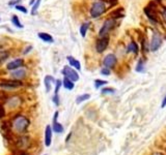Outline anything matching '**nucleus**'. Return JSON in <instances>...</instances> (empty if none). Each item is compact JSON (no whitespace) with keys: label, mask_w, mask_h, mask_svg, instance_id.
I'll list each match as a JSON object with an SVG mask.
<instances>
[{"label":"nucleus","mask_w":166,"mask_h":155,"mask_svg":"<svg viewBox=\"0 0 166 155\" xmlns=\"http://www.w3.org/2000/svg\"><path fill=\"white\" fill-rule=\"evenodd\" d=\"M9 126L13 129V131L15 133L19 135H25L26 131H27L28 127L30 125V121L24 115H16L15 117H13L9 122Z\"/></svg>","instance_id":"f257e3e1"},{"label":"nucleus","mask_w":166,"mask_h":155,"mask_svg":"<svg viewBox=\"0 0 166 155\" xmlns=\"http://www.w3.org/2000/svg\"><path fill=\"white\" fill-rule=\"evenodd\" d=\"M24 86V83L22 81L14 80V79H2L0 80V89L2 91H14L18 90Z\"/></svg>","instance_id":"f03ea898"},{"label":"nucleus","mask_w":166,"mask_h":155,"mask_svg":"<svg viewBox=\"0 0 166 155\" xmlns=\"http://www.w3.org/2000/svg\"><path fill=\"white\" fill-rule=\"evenodd\" d=\"M107 9V5L104 0H97L91 4L90 9H89V14L93 19L100 18Z\"/></svg>","instance_id":"7ed1b4c3"},{"label":"nucleus","mask_w":166,"mask_h":155,"mask_svg":"<svg viewBox=\"0 0 166 155\" xmlns=\"http://www.w3.org/2000/svg\"><path fill=\"white\" fill-rule=\"evenodd\" d=\"M23 99L21 96L19 95H11V96H6L4 99V103H2L4 109H9V110H16L22 105Z\"/></svg>","instance_id":"20e7f679"},{"label":"nucleus","mask_w":166,"mask_h":155,"mask_svg":"<svg viewBox=\"0 0 166 155\" xmlns=\"http://www.w3.org/2000/svg\"><path fill=\"white\" fill-rule=\"evenodd\" d=\"M115 27V20L111 18H108L107 20L105 21L104 24L101 27L100 31H99V37H104V36H108L109 32L111 31L113 28Z\"/></svg>","instance_id":"39448f33"},{"label":"nucleus","mask_w":166,"mask_h":155,"mask_svg":"<svg viewBox=\"0 0 166 155\" xmlns=\"http://www.w3.org/2000/svg\"><path fill=\"white\" fill-rule=\"evenodd\" d=\"M61 73L64 77L68 78V79H70V80H72L73 82H77V81H79V73H78L77 71H76L75 68H73L72 66L66 65L64 68H62Z\"/></svg>","instance_id":"423d86ee"},{"label":"nucleus","mask_w":166,"mask_h":155,"mask_svg":"<svg viewBox=\"0 0 166 155\" xmlns=\"http://www.w3.org/2000/svg\"><path fill=\"white\" fill-rule=\"evenodd\" d=\"M162 43H163V39H162L161 35H160L158 32H155V33L153 34V37L150 41V50L152 51V52L157 51L158 49L161 47Z\"/></svg>","instance_id":"0eeeda50"},{"label":"nucleus","mask_w":166,"mask_h":155,"mask_svg":"<svg viewBox=\"0 0 166 155\" xmlns=\"http://www.w3.org/2000/svg\"><path fill=\"white\" fill-rule=\"evenodd\" d=\"M109 46V36L99 37L96 41V50L98 53H103Z\"/></svg>","instance_id":"6e6552de"},{"label":"nucleus","mask_w":166,"mask_h":155,"mask_svg":"<svg viewBox=\"0 0 166 155\" xmlns=\"http://www.w3.org/2000/svg\"><path fill=\"white\" fill-rule=\"evenodd\" d=\"M116 63H117V58L112 53L107 54L104 57V59H103V65H104V67H107L109 69L113 68L114 66L116 65Z\"/></svg>","instance_id":"1a4fd4ad"},{"label":"nucleus","mask_w":166,"mask_h":155,"mask_svg":"<svg viewBox=\"0 0 166 155\" xmlns=\"http://www.w3.org/2000/svg\"><path fill=\"white\" fill-rule=\"evenodd\" d=\"M26 77H27V71L23 68V67L15 69V71H11V73H9V78L11 79H14V80H18V81L24 80Z\"/></svg>","instance_id":"9d476101"},{"label":"nucleus","mask_w":166,"mask_h":155,"mask_svg":"<svg viewBox=\"0 0 166 155\" xmlns=\"http://www.w3.org/2000/svg\"><path fill=\"white\" fill-rule=\"evenodd\" d=\"M144 14L148 18V20L153 23H158V14L156 12L155 7H150V4L146 6L144 8Z\"/></svg>","instance_id":"9b49d317"},{"label":"nucleus","mask_w":166,"mask_h":155,"mask_svg":"<svg viewBox=\"0 0 166 155\" xmlns=\"http://www.w3.org/2000/svg\"><path fill=\"white\" fill-rule=\"evenodd\" d=\"M52 139H53V130L51 125H47L44 133V144L46 147H50L52 145Z\"/></svg>","instance_id":"f8f14e48"},{"label":"nucleus","mask_w":166,"mask_h":155,"mask_svg":"<svg viewBox=\"0 0 166 155\" xmlns=\"http://www.w3.org/2000/svg\"><path fill=\"white\" fill-rule=\"evenodd\" d=\"M23 66H24V59H22V58H17V59L13 60V61L7 63L6 69L11 71H15V69L21 68Z\"/></svg>","instance_id":"ddd939ff"},{"label":"nucleus","mask_w":166,"mask_h":155,"mask_svg":"<svg viewBox=\"0 0 166 155\" xmlns=\"http://www.w3.org/2000/svg\"><path fill=\"white\" fill-rule=\"evenodd\" d=\"M55 81L56 80H54V78L51 77V75H46L45 79H44V85H45L46 91L50 92L51 88H52V85L55 84Z\"/></svg>","instance_id":"4468645a"},{"label":"nucleus","mask_w":166,"mask_h":155,"mask_svg":"<svg viewBox=\"0 0 166 155\" xmlns=\"http://www.w3.org/2000/svg\"><path fill=\"white\" fill-rule=\"evenodd\" d=\"M66 59H68L70 66H72L73 68H75L76 71H80V69H81V63H80L79 60H77L76 58H74L73 56H68Z\"/></svg>","instance_id":"2eb2a0df"},{"label":"nucleus","mask_w":166,"mask_h":155,"mask_svg":"<svg viewBox=\"0 0 166 155\" xmlns=\"http://www.w3.org/2000/svg\"><path fill=\"white\" fill-rule=\"evenodd\" d=\"M127 53H132V54L137 55L139 53V46L136 41L132 40L130 41V43L127 47Z\"/></svg>","instance_id":"dca6fc26"},{"label":"nucleus","mask_w":166,"mask_h":155,"mask_svg":"<svg viewBox=\"0 0 166 155\" xmlns=\"http://www.w3.org/2000/svg\"><path fill=\"white\" fill-rule=\"evenodd\" d=\"M52 130L53 132H55V133H57V135H59V133H62V132L64 131V126H62L61 123H59L58 121H52Z\"/></svg>","instance_id":"f3484780"},{"label":"nucleus","mask_w":166,"mask_h":155,"mask_svg":"<svg viewBox=\"0 0 166 155\" xmlns=\"http://www.w3.org/2000/svg\"><path fill=\"white\" fill-rule=\"evenodd\" d=\"M62 86H64V89L70 91V90H73L74 88H75V82H73L72 80H70V79L64 77V80H62Z\"/></svg>","instance_id":"a211bd4d"},{"label":"nucleus","mask_w":166,"mask_h":155,"mask_svg":"<svg viewBox=\"0 0 166 155\" xmlns=\"http://www.w3.org/2000/svg\"><path fill=\"white\" fill-rule=\"evenodd\" d=\"M37 35H39L40 38H41L43 41H45V43H53V41H54V39H53V37H52V35H50L49 33H46V32H40V33H39Z\"/></svg>","instance_id":"6ab92c4d"},{"label":"nucleus","mask_w":166,"mask_h":155,"mask_svg":"<svg viewBox=\"0 0 166 155\" xmlns=\"http://www.w3.org/2000/svg\"><path fill=\"white\" fill-rule=\"evenodd\" d=\"M89 25H90L89 22H85V23H83L81 26H80V34H81L82 37L86 36V33L89 29Z\"/></svg>","instance_id":"aec40b11"},{"label":"nucleus","mask_w":166,"mask_h":155,"mask_svg":"<svg viewBox=\"0 0 166 155\" xmlns=\"http://www.w3.org/2000/svg\"><path fill=\"white\" fill-rule=\"evenodd\" d=\"M9 56H11V52L9 51L6 50L0 51V64H2L4 61H6Z\"/></svg>","instance_id":"412c9836"},{"label":"nucleus","mask_w":166,"mask_h":155,"mask_svg":"<svg viewBox=\"0 0 166 155\" xmlns=\"http://www.w3.org/2000/svg\"><path fill=\"white\" fill-rule=\"evenodd\" d=\"M90 98V94L88 93H84V94H81V95H79L77 98H76V103H84V101H86L87 99H89Z\"/></svg>","instance_id":"4be33fe9"},{"label":"nucleus","mask_w":166,"mask_h":155,"mask_svg":"<svg viewBox=\"0 0 166 155\" xmlns=\"http://www.w3.org/2000/svg\"><path fill=\"white\" fill-rule=\"evenodd\" d=\"M11 23L14 24V25L16 26V27H18V28H23V25L21 24L20 20H19V17L16 16V15H14V16L11 17Z\"/></svg>","instance_id":"5701e85b"},{"label":"nucleus","mask_w":166,"mask_h":155,"mask_svg":"<svg viewBox=\"0 0 166 155\" xmlns=\"http://www.w3.org/2000/svg\"><path fill=\"white\" fill-rule=\"evenodd\" d=\"M144 71V60L143 59H139L138 63L136 65V71L137 73H142Z\"/></svg>","instance_id":"b1692460"},{"label":"nucleus","mask_w":166,"mask_h":155,"mask_svg":"<svg viewBox=\"0 0 166 155\" xmlns=\"http://www.w3.org/2000/svg\"><path fill=\"white\" fill-rule=\"evenodd\" d=\"M107 81L105 80H100V79H97L96 81H95V87H96L97 89H99V88H101V87L105 86V85H107Z\"/></svg>","instance_id":"393cba45"},{"label":"nucleus","mask_w":166,"mask_h":155,"mask_svg":"<svg viewBox=\"0 0 166 155\" xmlns=\"http://www.w3.org/2000/svg\"><path fill=\"white\" fill-rule=\"evenodd\" d=\"M114 92H115V90H114L113 88H103V89L101 90V93H102L103 95H108V94H114Z\"/></svg>","instance_id":"a878e982"},{"label":"nucleus","mask_w":166,"mask_h":155,"mask_svg":"<svg viewBox=\"0 0 166 155\" xmlns=\"http://www.w3.org/2000/svg\"><path fill=\"white\" fill-rule=\"evenodd\" d=\"M62 86V81L61 80H56L55 81V90L54 94H58L59 90H60V87Z\"/></svg>","instance_id":"bb28decb"},{"label":"nucleus","mask_w":166,"mask_h":155,"mask_svg":"<svg viewBox=\"0 0 166 155\" xmlns=\"http://www.w3.org/2000/svg\"><path fill=\"white\" fill-rule=\"evenodd\" d=\"M15 7H16L17 10H19V12L23 13V14H27V13H28L27 8H26L25 6H23V5H21V4H16V5H15Z\"/></svg>","instance_id":"cd10ccee"},{"label":"nucleus","mask_w":166,"mask_h":155,"mask_svg":"<svg viewBox=\"0 0 166 155\" xmlns=\"http://www.w3.org/2000/svg\"><path fill=\"white\" fill-rule=\"evenodd\" d=\"M41 1H42V0H37V1H35V3L33 4V6H32V10H31L32 15H35L37 8H39V6H40V4H41Z\"/></svg>","instance_id":"c85d7f7f"},{"label":"nucleus","mask_w":166,"mask_h":155,"mask_svg":"<svg viewBox=\"0 0 166 155\" xmlns=\"http://www.w3.org/2000/svg\"><path fill=\"white\" fill-rule=\"evenodd\" d=\"M52 101L54 103L55 105H57V107H58V105H60V97H59L58 94H54V95H53Z\"/></svg>","instance_id":"c756f323"},{"label":"nucleus","mask_w":166,"mask_h":155,"mask_svg":"<svg viewBox=\"0 0 166 155\" xmlns=\"http://www.w3.org/2000/svg\"><path fill=\"white\" fill-rule=\"evenodd\" d=\"M110 73H111V71H110L109 68H107V67H103L102 69H101V75H110Z\"/></svg>","instance_id":"7c9ffc66"},{"label":"nucleus","mask_w":166,"mask_h":155,"mask_svg":"<svg viewBox=\"0 0 166 155\" xmlns=\"http://www.w3.org/2000/svg\"><path fill=\"white\" fill-rule=\"evenodd\" d=\"M58 115H59V112L58 111H56V112L54 113V116H53V121H57V119H58Z\"/></svg>","instance_id":"2f4dec72"},{"label":"nucleus","mask_w":166,"mask_h":155,"mask_svg":"<svg viewBox=\"0 0 166 155\" xmlns=\"http://www.w3.org/2000/svg\"><path fill=\"white\" fill-rule=\"evenodd\" d=\"M31 49H32V47H31V46H28L27 48L25 49V51H24V54H27V53H29Z\"/></svg>","instance_id":"473e14b6"},{"label":"nucleus","mask_w":166,"mask_h":155,"mask_svg":"<svg viewBox=\"0 0 166 155\" xmlns=\"http://www.w3.org/2000/svg\"><path fill=\"white\" fill-rule=\"evenodd\" d=\"M166 107V95H165V97L163 98V101H162V103H161V108H165Z\"/></svg>","instance_id":"72a5a7b5"},{"label":"nucleus","mask_w":166,"mask_h":155,"mask_svg":"<svg viewBox=\"0 0 166 155\" xmlns=\"http://www.w3.org/2000/svg\"><path fill=\"white\" fill-rule=\"evenodd\" d=\"M162 3V5H164V7H166V0H158Z\"/></svg>","instance_id":"f704fd0d"},{"label":"nucleus","mask_w":166,"mask_h":155,"mask_svg":"<svg viewBox=\"0 0 166 155\" xmlns=\"http://www.w3.org/2000/svg\"><path fill=\"white\" fill-rule=\"evenodd\" d=\"M0 22H1V20H0Z\"/></svg>","instance_id":"c9c22d12"},{"label":"nucleus","mask_w":166,"mask_h":155,"mask_svg":"<svg viewBox=\"0 0 166 155\" xmlns=\"http://www.w3.org/2000/svg\"><path fill=\"white\" fill-rule=\"evenodd\" d=\"M44 155H46V154H44Z\"/></svg>","instance_id":"e433bc0d"}]
</instances>
